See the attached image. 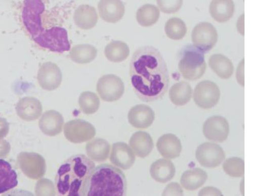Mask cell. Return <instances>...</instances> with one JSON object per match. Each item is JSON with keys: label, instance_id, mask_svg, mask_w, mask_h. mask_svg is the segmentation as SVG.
Segmentation results:
<instances>
[{"label": "cell", "instance_id": "2", "mask_svg": "<svg viewBox=\"0 0 259 196\" xmlns=\"http://www.w3.org/2000/svg\"><path fill=\"white\" fill-rule=\"evenodd\" d=\"M95 167L83 154L73 155L59 167L55 178L57 196H81L83 184Z\"/></svg>", "mask_w": 259, "mask_h": 196}, {"label": "cell", "instance_id": "18", "mask_svg": "<svg viewBox=\"0 0 259 196\" xmlns=\"http://www.w3.org/2000/svg\"><path fill=\"white\" fill-rule=\"evenodd\" d=\"M98 16L96 9L89 5H81L75 10L73 20L77 26L82 29H89L97 24Z\"/></svg>", "mask_w": 259, "mask_h": 196}, {"label": "cell", "instance_id": "26", "mask_svg": "<svg viewBox=\"0 0 259 196\" xmlns=\"http://www.w3.org/2000/svg\"><path fill=\"white\" fill-rule=\"evenodd\" d=\"M69 55L73 62L78 64H87L95 59L97 50L91 44H77L71 48Z\"/></svg>", "mask_w": 259, "mask_h": 196}, {"label": "cell", "instance_id": "8", "mask_svg": "<svg viewBox=\"0 0 259 196\" xmlns=\"http://www.w3.org/2000/svg\"><path fill=\"white\" fill-rule=\"evenodd\" d=\"M220 97L218 86L213 82L203 80L198 83L194 91L193 100L200 108L208 109L215 106Z\"/></svg>", "mask_w": 259, "mask_h": 196}, {"label": "cell", "instance_id": "24", "mask_svg": "<svg viewBox=\"0 0 259 196\" xmlns=\"http://www.w3.org/2000/svg\"><path fill=\"white\" fill-rule=\"evenodd\" d=\"M18 183L16 172L8 162L0 159V194L13 189Z\"/></svg>", "mask_w": 259, "mask_h": 196}, {"label": "cell", "instance_id": "35", "mask_svg": "<svg viewBox=\"0 0 259 196\" xmlns=\"http://www.w3.org/2000/svg\"><path fill=\"white\" fill-rule=\"evenodd\" d=\"M198 196H223V195L217 188L207 186L199 191Z\"/></svg>", "mask_w": 259, "mask_h": 196}, {"label": "cell", "instance_id": "20", "mask_svg": "<svg viewBox=\"0 0 259 196\" xmlns=\"http://www.w3.org/2000/svg\"><path fill=\"white\" fill-rule=\"evenodd\" d=\"M209 10L214 20L222 23L227 21L232 17L235 5L231 0H214L211 2Z\"/></svg>", "mask_w": 259, "mask_h": 196}, {"label": "cell", "instance_id": "4", "mask_svg": "<svg viewBox=\"0 0 259 196\" xmlns=\"http://www.w3.org/2000/svg\"><path fill=\"white\" fill-rule=\"evenodd\" d=\"M183 76L189 80H196L202 77L206 70L204 55L194 45L185 47L178 65Z\"/></svg>", "mask_w": 259, "mask_h": 196}, {"label": "cell", "instance_id": "12", "mask_svg": "<svg viewBox=\"0 0 259 196\" xmlns=\"http://www.w3.org/2000/svg\"><path fill=\"white\" fill-rule=\"evenodd\" d=\"M39 85L44 89L53 90L62 82V75L57 64L51 62L43 63L39 67L37 75Z\"/></svg>", "mask_w": 259, "mask_h": 196}, {"label": "cell", "instance_id": "37", "mask_svg": "<svg viewBox=\"0 0 259 196\" xmlns=\"http://www.w3.org/2000/svg\"><path fill=\"white\" fill-rule=\"evenodd\" d=\"M236 78L238 82L244 86V59L240 62L237 67Z\"/></svg>", "mask_w": 259, "mask_h": 196}, {"label": "cell", "instance_id": "22", "mask_svg": "<svg viewBox=\"0 0 259 196\" xmlns=\"http://www.w3.org/2000/svg\"><path fill=\"white\" fill-rule=\"evenodd\" d=\"M208 64L212 71L222 79L229 78L234 71L231 61L222 54H215L211 55L209 59Z\"/></svg>", "mask_w": 259, "mask_h": 196}, {"label": "cell", "instance_id": "15", "mask_svg": "<svg viewBox=\"0 0 259 196\" xmlns=\"http://www.w3.org/2000/svg\"><path fill=\"white\" fill-rule=\"evenodd\" d=\"M98 9L101 18L109 23L119 21L125 12L123 3L118 0L100 1L98 4Z\"/></svg>", "mask_w": 259, "mask_h": 196}, {"label": "cell", "instance_id": "32", "mask_svg": "<svg viewBox=\"0 0 259 196\" xmlns=\"http://www.w3.org/2000/svg\"><path fill=\"white\" fill-rule=\"evenodd\" d=\"M44 115L50 126L49 133L52 135L60 133L62 130L64 124L62 115L56 111L51 110L46 112Z\"/></svg>", "mask_w": 259, "mask_h": 196}, {"label": "cell", "instance_id": "31", "mask_svg": "<svg viewBox=\"0 0 259 196\" xmlns=\"http://www.w3.org/2000/svg\"><path fill=\"white\" fill-rule=\"evenodd\" d=\"M223 168L225 172L231 177H241L244 173V161L238 157L229 158L224 162Z\"/></svg>", "mask_w": 259, "mask_h": 196}, {"label": "cell", "instance_id": "5", "mask_svg": "<svg viewBox=\"0 0 259 196\" xmlns=\"http://www.w3.org/2000/svg\"><path fill=\"white\" fill-rule=\"evenodd\" d=\"M33 40L40 46L54 52L63 53L70 49L67 32L60 26L49 29L41 27Z\"/></svg>", "mask_w": 259, "mask_h": 196}, {"label": "cell", "instance_id": "27", "mask_svg": "<svg viewBox=\"0 0 259 196\" xmlns=\"http://www.w3.org/2000/svg\"><path fill=\"white\" fill-rule=\"evenodd\" d=\"M104 54L110 61L117 63L124 61L128 57L130 49L125 42L115 40L110 42L105 46Z\"/></svg>", "mask_w": 259, "mask_h": 196}, {"label": "cell", "instance_id": "9", "mask_svg": "<svg viewBox=\"0 0 259 196\" xmlns=\"http://www.w3.org/2000/svg\"><path fill=\"white\" fill-rule=\"evenodd\" d=\"M195 155L199 164L208 168L217 167L225 158V153L223 149L212 142H204L199 145Z\"/></svg>", "mask_w": 259, "mask_h": 196}, {"label": "cell", "instance_id": "7", "mask_svg": "<svg viewBox=\"0 0 259 196\" xmlns=\"http://www.w3.org/2000/svg\"><path fill=\"white\" fill-rule=\"evenodd\" d=\"M124 91V85L121 78L114 74L101 76L97 83V91L102 100L114 102L119 100Z\"/></svg>", "mask_w": 259, "mask_h": 196}, {"label": "cell", "instance_id": "10", "mask_svg": "<svg viewBox=\"0 0 259 196\" xmlns=\"http://www.w3.org/2000/svg\"><path fill=\"white\" fill-rule=\"evenodd\" d=\"M66 139L73 143H81L92 138L96 133L94 127L90 123L81 119L69 121L64 128Z\"/></svg>", "mask_w": 259, "mask_h": 196}, {"label": "cell", "instance_id": "36", "mask_svg": "<svg viewBox=\"0 0 259 196\" xmlns=\"http://www.w3.org/2000/svg\"><path fill=\"white\" fill-rule=\"evenodd\" d=\"M1 196H35L30 191L21 189L15 188L3 193Z\"/></svg>", "mask_w": 259, "mask_h": 196}, {"label": "cell", "instance_id": "29", "mask_svg": "<svg viewBox=\"0 0 259 196\" xmlns=\"http://www.w3.org/2000/svg\"><path fill=\"white\" fill-rule=\"evenodd\" d=\"M164 31L168 37L174 40L182 39L187 32V27L184 22L177 17L168 19L164 26Z\"/></svg>", "mask_w": 259, "mask_h": 196}, {"label": "cell", "instance_id": "11", "mask_svg": "<svg viewBox=\"0 0 259 196\" xmlns=\"http://www.w3.org/2000/svg\"><path fill=\"white\" fill-rule=\"evenodd\" d=\"M229 124L227 119L221 116H213L204 123L203 132L208 140L222 142L227 139L229 133Z\"/></svg>", "mask_w": 259, "mask_h": 196}, {"label": "cell", "instance_id": "21", "mask_svg": "<svg viewBox=\"0 0 259 196\" xmlns=\"http://www.w3.org/2000/svg\"><path fill=\"white\" fill-rule=\"evenodd\" d=\"M110 150L109 143L105 139L96 138L89 141L85 145V152L90 158L101 162L107 160Z\"/></svg>", "mask_w": 259, "mask_h": 196}, {"label": "cell", "instance_id": "33", "mask_svg": "<svg viewBox=\"0 0 259 196\" xmlns=\"http://www.w3.org/2000/svg\"><path fill=\"white\" fill-rule=\"evenodd\" d=\"M157 5L160 10L167 14L175 13L181 8L182 1H157Z\"/></svg>", "mask_w": 259, "mask_h": 196}, {"label": "cell", "instance_id": "1", "mask_svg": "<svg viewBox=\"0 0 259 196\" xmlns=\"http://www.w3.org/2000/svg\"><path fill=\"white\" fill-rule=\"evenodd\" d=\"M133 89L142 101L150 102L162 97L169 84L165 61L159 50L152 46H141L133 53L130 63Z\"/></svg>", "mask_w": 259, "mask_h": 196}, {"label": "cell", "instance_id": "28", "mask_svg": "<svg viewBox=\"0 0 259 196\" xmlns=\"http://www.w3.org/2000/svg\"><path fill=\"white\" fill-rule=\"evenodd\" d=\"M159 15V10L157 7L147 4L138 9L136 13V19L142 26L148 27L158 21Z\"/></svg>", "mask_w": 259, "mask_h": 196}, {"label": "cell", "instance_id": "34", "mask_svg": "<svg viewBox=\"0 0 259 196\" xmlns=\"http://www.w3.org/2000/svg\"><path fill=\"white\" fill-rule=\"evenodd\" d=\"M161 196H184L181 186L177 182H171L165 187Z\"/></svg>", "mask_w": 259, "mask_h": 196}, {"label": "cell", "instance_id": "14", "mask_svg": "<svg viewBox=\"0 0 259 196\" xmlns=\"http://www.w3.org/2000/svg\"><path fill=\"white\" fill-rule=\"evenodd\" d=\"M155 118L153 110L144 104L137 105L133 107L128 113V122L137 128L144 129L152 124Z\"/></svg>", "mask_w": 259, "mask_h": 196}, {"label": "cell", "instance_id": "23", "mask_svg": "<svg viewBox=\"0 0 259 196\" xmlns=\"http://www.w3.org/2000/svg\"><path fill=\"white\" fill-rule=\"evenodd\" d=\"M207 178V175L202 169L196 168L185 171L182 175L180 182L187 190H194L202 186Z\"/></svg>", "mask_w": 259, "mask_h": 196}, {"label": "cell", "instance_id": "13", "mask_svg": "<svg viewBox=\"0 0 259 196\" xmlns=\"http://www.w3.org/2000/svg\"><path fill=\"white\" fill-rule=\"evenodd\" d=\"M109 160L114 166L127 170L133 165L136 158L128 145L125 142H117L112 145Z\"/></svg>", "mask_w": 259, "mask_h": 196}, {"label": "cell", "instance_id": "19", "mask_svg": "<svg viewBox=\"0 0 259 196\" xmlns=\"http://www.w3.org/2000/svg\"><path fill=\"white\" fill-rule=\"evenodd\" d=\"M176 169L174 164L170 160L160 159L153 162L150 168L151 177L156 181L166 183L174 176Z\"/></svg>", "mask_w": 259, "mask_h": 196}, {"label": "cell", "instance_id": "16", "mask_svg": "<svg viewBox=\"0 0 259 196\" xmlns=\"http://www.w3.org/2000/svg\"><path fill=\"white\" fill-rule=\"evenodd\" d=\"M156 146L161 155L166 159H175L180 156L182 151L180 140L171 133L160 136L157 141Z\"/></svg>", "mask_w": 259, "mask_h": 196}, {"label": "cell", "instance_id": "6", "mask_svg": "<svg viewBox=\"0 0 259 196\" xmlns=\"http://www.w3.org/2000/svg\"><path fill=\"white\" fill-rule=\"evenodd\" d=\"M193 45L203 53L212 49L218 40V32L213 25L207 22L197 24L192 31Z\"/></svg>", "mask_w": 259, "mask_h": 196}, {"label": "cell", "instance_id": "30", "mask_svg": "<svg viewBox=\"0 0 259 196\" xmlns=\"http://www.w3.org/2000/svg\"><path fill=\"white\" fill-rule=\"evenodd\" d=\"M78 104L83 113L88 115L92 114L99 109L100 100L95 93L84 91L79 96Z\"/></svg>", "mask_w": 259, "mask_h": 196}, {"label": "cell", "instance_id": "3", "mask_svg": "<svg viewBox=\"0 0 259 196\" xmlns=\"http://www.w3.org/2000/svg\"><path fill=\"white\" fill-rule=\"evenodd\" d=\"M127 181L119 168L107 163L95 167L86 179L81 196H126Z\"/></svg>", "mask_w": 259, "mask_h": 196}, {"label": "cell", "instance_id": "25", "mask_svg": "<svg viewBox=\"0 0 259 196\" xmlns=\"http://www.w3.org/2000/svg\"><path fill=\"white\" fill-rule=\"evenodd\" d=\"M192 93L190 85L185 81H181L172 85L169 91V97L172 104L182 106L190 100Z\"/></svg>", "mask_w": 259, "mask_h": 196}, {"label": "cell", "instance_id": "17", "mask_svg": "<svg viewBox=\"0 0 259 196\" xmlns=\"http://www.w3.org/2000/svg\"><path fill=\"white\" fill-rule=\"evenodd\" d=\"M129 145L135 155L142 158L148 156L153 148L151 136L147 132L142 131L136 132L132 135Z\"/></svg>", "mask_w": 259, "mask_h": 196}]
</instances>
